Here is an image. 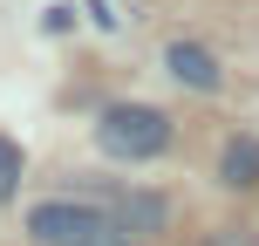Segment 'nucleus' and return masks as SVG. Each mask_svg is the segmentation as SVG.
<instances>
[{
  "instance_id": "5",
  "label": "nucleus",
  "mask_w": 259,
  "mask_h": 246,
  "mask_svg": "<svg viewBox=\"0 0 259 246\" xmlns=\"http://www.w3.org/2000/svg\"><path fill=\"white\" fill-rule=\"evenodd\" d=\"M219 178L232 185V192H252V185H259V137H232V144H225Z\"/></svg>"
},
{
  "instance_id": "7",
  "label": "nucleus",
  "mask_w": 259,
  "mask_h": 246,
  "mask_svg": "<svg viewBox=\"0 0 259 246\" xmlns=\"http://www.w3.org/2000/svg\"><path fill=\"white\" fill-rule=\"evenodd\" d=\"M205 246H259V239H252V233H211Z\"/></svg>"
},
{
  "instance_id": "8",
  "label": "nucleus",
  "mask_w": 259,
  "mask_h": 246,
  "mask_svg": "<svg viewBox=\"0 0 259 246\" xmlns=\"http://www.w3.org/2000/svg\"><path fill=\"white\" fill-rule=\"evenodd\" d=\"M82 246H130V239H116V233H96V239H82Z\"/></svg>"
},
{
  "instance_id": "3",
  "label": "nucleus",
  "mask_w": 259,
  "mask_h": 246,
  "mask_svg": "<svg viewBox=\"0 0 259 246\" xmlns=\"http://www.w3.org/2000/svg\"><path fill=\"white\" fill-rule=\"evenodd\" d=\"M164 226H170V205L157 192H123L109 205V233L116 239H143V233H164Z\"/></svg>"
},
{
  "instance_id": "1",
  "label": "nucleus",
  "mask_w": 259,
  "mask_h": 246,
  "mask_svg": "<svg viewBox=\"0 0 259 246\" xmlns=\"http://www.w3.org/2000/svg\"><path fill=\"white\" fill-rule=\"evenodd\" d=\"M96 144H103L109 157L143 164V157H157L170 144V117L150 110V103H116V110H103V123H96Z\"/></svg>"
},
{
  "instance_id": "2",
  "label": "nucleus",
  "mask_w": 259,
  "mask_h": 246,
  "mask_svg": "<svg viewBox=\"0 0 259 246\" xmlns=\"http://www.w3.org/2000/svg\"><path fill=\"white\" fill-rule=\"evenodd\" d=\"M27 233H34L41 246H82V239L109 233V219L89 212V205H75V198H48V205L27 212Z\"/></svg>"
},
{
  "instance_id": "4",
  "label": "nucleus",
  "mask_w": 259,
  "mask_h": 246,
  "mask_svg": "<svg viewBox=\"0 0 259 246\" xmlns=\"http://www.w3.org/2000/svg\"><path fill=\"white\" fill-rule=\"evenodd\" d=\"M164 68L184 82V89H198V96H211V89L225 82L219 55H211V48H198V41H170V48H164Z\"/></svg>"
},
{
  "instance_id": "6",
  "label": "nucleus",
  "mask_w": 259,
  "mask_h": 246,
  "mask_svg": "<svg viewBox=\"0 0 259 246\" xmlns=\"http://www.w3.org/2000/svg\"><path fill=\"white\" fill-rule=\"evenodd\" d=\"M14 185H21V144H14V137H0V205L14 198Z\"/></svg>"
}]
</instances>
